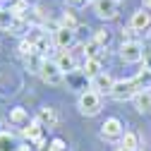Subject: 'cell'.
Listing matches in <instances>:
<instances>
[{
	"label": "cell",
	"mask_w": 151,
	"mask_h": 151,
	"mask_svg": "<svg viewBox=\"0 0 151 151\" xmlns=\"http://www.w3.org/2000/svg\"><path fill=\"white\" fill-rule=\"evenodd\" d=\"M46 60H48V58H43L41 53H36V55H29V58H24V65H27V70H29L31 74H41Z\"/></svg>",
	"instance_id": "cell-14"
},
{
	"label": "cell",
	"mask_w": 151,
	"mask_h": 151,
	"mask_svg": "<svg viewBox=\"0 0 151 151\" xmlns=\"http://www.w3.org/2000/svg\"><path fill=\"white\" fill-rule=\"evenodd\" d=\"M0 10H3V5H0Z\"/></svg>",
	"instance_id": "cell-33"
},
{
	"label": "cell",
	"mask_w": 151,
	"mask_h": 151,
	"mask_svg": "<svg viewBox=\"0 0 151 151\" xmlns=\"http://www.w3.org/2000/svg\"><path fill=\"white\" fill-rule=\"evenodd\" d=\"M10 122L14 125V127H29L31 125V120H29V113L24 110V108H12L10 110Z\"/></svg>",
	"instance_id": "cell-12"
},
{
	"label": "cell",
	"mask_w": 151,
	"mask_h": 151,
	"mask_svg": "<svg viewBox=\"0 0 151 151\" xmlns=\"http://www.w3.org/2000/svg\"><path fill=\"white\" fill-rule=\"evenodd\" d=\"M84 77H89V79H93L96 74H101V60L99 58H86L84 60Z\"/></svg>",
	"instance_id": "cell-17"
},
{
	"label": "cell",
	"mask_w": 151,
	"mask_h": 151,
	"mask_svg": "<svg viewBox=\"0 0 151 151\" xmlns=\"http://www.w3.org/2000/svg\"><path fill=\"white\" fill-rule=\"evenodd\" d=\"M113 86H115V79H113L108 72H101V74H96V77L91 79V91H96L99 96H103V93H110Z\"/></svg>",
	"instance_id": "cell-9"
},
{
	"label": "cell",
	"mask_w": 151,
	"mask_h": 151,
	"mask_svg": "<svg viewBox=\"0 0 151 151\" xmlns=\"http://www.w3.org/2000/svg\"><path fill=\"white\" fill-rule=\"evenodd\" d=\"M58 67L63 70V74H72V72H77V63H74V58L67 53V50H63L60 55H58Z\"/></svg>",
	"instance_id": "cell-13"
},
{
	"label": "cell",
	"mask_w": 151,
	"mask_h": 151,
	"mask_svg": "<svg viewBox=\"0 0 151 151\" xmlns=\"http://www.w3.org/2000/svg\"><path fill=\"white\" fill-rule=\"evenodd\" d=\"M137 34H139V31L129 29V27H127V29H122V36H125V41H137Z\"/></svg>",
	"instance_id": "cell-26"
},
{
	"label": "cell",
	"mask_w": 151,
	"mask_h": 151,
	"mask_svg": "<svg viewBox=\"0 0 151 151\" xmlns=\"http://www.w3.org/2000/svg\"><path fill=\"white\" fill-rule=\"evenodd\" d=\"M86 3H89V0H67V5H70V7H74V10L86 7Z\"/></svg>",
	"instance_id": "cell-28"
},
{
	"label": "cell",
	"mask_w": 151,
	"mask_h": 151,
	"mask_svg": "<svg viewBox=\"0 0 151 151\" xmlns=\"http://www.w3.org/2000/svg\"><path fill=\"white\" fill-rule=\"evenodd\" d=\"M10 10H12V14L17 17V19H29V12H31V7H29L27 0H17Z\"/></svg>",
	"instance_id": "cell-20"
},
{
	"label": "cell",
	"mask_w": 151,
	"mask_h": 151,
	"mask_svg": "<svg viewBox=\"0 0 151 151\" xmlns=\"http://www.w3.org/2000/svg\"><path fill=\"white\" fill-rule=\"evenodd\" d=\"M14 22H17V17L12 14L10 7H3V10H0V29H3V31H12Z\"/></svg>",
	"instance_id": "cell-18"
},
{
	"label": "cell",
	"mask_w": 151,
	"mask_h": 151,
	"mask_svg": "<svg viewBox=\"0 0 151 151\" xmlns=\"http://www.w3.org/2000/svg\"><path fill=\"white\" fill-rule=\"evenodd\" d=\"M139 91H142V89H139V84H137L134 79H122V82H115L110 96L115 99V101H132Z\"/></svg>",
	"instance_id": "cell-2"
},
{
	"label": "cell",
	"mask_w": 151,
	"mask_h": 151,
	"mask_svg": "<svg viewBox=\"0 0 151 151\" xmlns=\"http://www.w3.org/2000/svg\"><path fill=\"white\" fill-rule=\"evenodd\" d=\"M120 58L125 63H142L144 60V46H142V41H122Z\"/></svg>",
	"instance_id": "cell-4"
},
{
	"label": "cell",
	"mask_w": 151,
	"mask_h": 151,
	"mask_svg": "<svg viewBox=\"0 0 151 151\" xmlns=\"http://www.w3.org/2000/svg\"><path fill=\"white\" fill-rule=\"evenodd\" d=\"M115 151H132V149H125V146H118Z\"/></svg>",
	"instance_id": "cell-31"
},
{
	"label": "cell",
	"mask_w": 151,
	"mask_h": 151,
	"mask_svg": "<svg viewBox=\"0 0 151 151\" xmlns=\"http://www.w3.org/2000/svg\"><path fill=\"white\" fill-rule=\"evenodd\" d=\"M39 50H36V43L31 39H22L19 41V55L22 58H29V55H36Z\"/></svg>",
	"instance_id": "cell-22"
},
{
	"label": "cell",
	"mask_w": 151,
	"mask_h": 151,
	"mask_svg": "<svg viewBox=\"0 0 151 151\" xmlns=\"http://www.w3.org/2000/svg\"><path fill=\"white\" fill-rule=\"evenodd\" d=\"M93 12L99 19H115L118 17V0H93Z\"/></svg>",
	"instance_id": "cell-7"
},
{
	"label": "cell",
	"mask_w": 151,
	"mask_h": 151,
	"mask_svg": "<svg viewBox=\"0 0 151 151\" xmlns=\"http://www.w3.org/2000/svg\"><path fill=\"white\" fill-rule=\"evenodd\" d=\"M27 22H29V19H17V22H14V27H12V31H10V34H17V36H22V34H24V31H27Z\"/></svg>",
	"instance_id": "cell-25"
},
{
	"label": "cell",
	"mask_w": 151,
	"mask_h": 151,
	"mask_svg": "<svg viewBox=\"0 0 151 151\" xmlns=\"http://www.w3.org/2000/svg\"><path fill=\"white\" fill-rule=\"evenodd\" d=\"M77 108H79L82 115L93 118V115H99V113H101L103 103H101V96H99L96 91H84L82 96H79V101H77Z\"/></svg>",
	"instance_id": "cell-1"
},
{
	"label": "cell",
	"mask_w": 151,
	"mask_h": 151,
	"mask_svg": "<svg viewBox=\"0 0 151 151\" xmlns=\"http://www.w3.org/2000/svg\"><path fill=\"white\" fill-rule=\"evenodd\" d=\"M132 103H134V108L139 113H151V91H139L132 99Z\"/></svg>",
	"instance_id": "cell-15"
},
{
	"label": "cell",
	"mask_w": 151,
	"mask_h": 151,
	"mask_svg": "<svg viewBox=\"0 0 151 151\" xmlns=\"http://www.w3.org/2000/svg\"><path fill=\"white\" fill-rule=\"evenodd\" d=\"M36 120H39L43 127H55L58 125V113H55V108H50V106H43L39 113H36Z\"/></svg>",
	"instance_id": "cell-11"
},
{
	"label": "cell",
	"mask_w": 151,
	"mask_h": 151,
	"mask_svg": "<svg viewBox=\"0 0 151 151\" xmlns=\"http://www.w3.org/2000/svg\"><path fill=\"white\" fill-rule=\"evenodd\" d=\"M17 151H34V149H31V142H24V144H19V149H17Z\"/></svg>",
	"instance_id": "cell-29"
},
{
	"label": "cell",
	"mask_w": 151,
	"mask_h": 151,
	"mask_svg": "<svg viewBox=\"0 0 151 151\" xmlns=\"http://www.w3.org/2000/svg\"><path fill=\"white\" fill-rule=\"evenodd\" d=\"M93 39H96V41H99V43L106 48V46H108V41H110V34H108L106 29H99L96 34H93Z\"/></svg>",
	"instance_id": "cell-24"
},
{
	"label": "cell",
	"mask_w": 151,
	"mask_h": 151,
	"mask_svg": "<svg viewBox=\"0 0 151 151\" xmlns=\"http://www.w3.org/2000/svg\"><path fill=\"white\" fill-rule=\"evenodd\" d=\"M60 27H65V29H74V31L79 29V27H77V19H74V14H72V12H65V14H63Z\"/></svg>",
	"instance_id": "cell-23"
},
{
	"label": "cell",
	"mask_w": 151,
	"mask_h": 151,
	"mask_svg": "<svg viewBox=\"0 0 151 151\" xmlns=\"http://www.w3.org/2000/svg\"><path fill=\"white\" fill-rule=\"evenodd\" d=\"M53 41H55L58 48L67 50V48L74 46V41H77V31H74V29H65V27H58V29L53 31Z\"/></svg>",
	"instance_id": "cell-8"
},
{
	"label": "cell",
	"mask_w": 151,
	"mask_h": 151,
	"mask_svg": "<svg viewBox=\"0 0 151 151\" xmlns=\"http://www.w3.org/2000/svg\"><path fill=\"white\" fill-rule=\"evenodd\" d=\"M103 50H106V48H103L96 39H91V41H86V43H84V55H86V58H99V60H101Z\"/></svg>",
	"instance_id": "cell-19"
},
{
	"label": "cell",
	"mask_w": 151,
	"mask_h": 151,
	"mask_svg": "<svg viewBox=\"0 0 151 151\" xmlns=\"http://www.w3.org/2000/svg\"><path fill=\"white\" fill-rule=\"evenodd\" d=\"M19 149V142L12 132H0V151H17Z\"/></svg>",
	"instance_id": "cell-16"
},
{
	"label": "cell",
	"mask_w": 151,
	"mask_h": 151,
	"mask_svg": "<svg viewBox=\"0 0 151 151\" xmlns=\"http://www.w3.org/2000/svg\"><path fill=\"white\" fill-rule=\"evenodd\" d=\"M122 122L118 118H108L103 125H101V137L108 139V142H122Z\"/></svg>",
	"instance_id": "cell-5"
},
{
	"label": "cell",
	"mask_w": 151,
	"mask_h": 151,
	"mask_svg": "<svg viewBox=\"0 0 151 151\" xmlns=\"http://www.w3.org/2000/svg\"><path fill=\"white\" fill-rule=\"evenodd\" d=\"M151 27V12H146L144 7L132 12V19H129V29H134L139 34H146V29Z\"/></svg>",
	"instance_id": "cell-10"
},
{
	"label": "cell",
	"mask_w": 151,
	"mask_h": 151,
	"mask_svg": "<svg viewBox=\"0 0 151 151\" xmlns=\"http://www.w3.org/2000/svg\"><path fill=\"white\" fill-rule=\"evenodd\" d=\"M48 149H50V151H65V142H63V139H53Z\"/></svg>",
	"instance_id": "cell-27"
},
{
	"label": "cell",
	"mask_w": 151,
	"mask_h": 151,
	"mask_svg": "<svg viewBox=\"0 0 151 151\" xmlns=\"http://www.w3.org/2000/svg\"><path fill=\"white\" fill-rule=\"evenodd\" d=\"M43 151H50V149H48V146H46V149H43Z\"/></svg>",
	"instance_id": "cell-32"
},
{
	"label": "cell",
	"mask_w": 151,
	"mask_h": 151,
	"mask_svg": "<svg viewBox=\"0 0 151 151\" xmlns=\"http://www.w3.org/2000/svg\"><path fill=\"white\" fill-rule=\"evenodd\" d=\"M144 5H146V10H151V0H144Z\"/></svg>",
	"instance_id": "cell-30"
},
{
	"label": "cell",
	"mask_w": 151,
	"mask_h": 151,
	"mask_svg": "<svg viewBox=\"0 0 151 151\" xmlns=\"http://www.w3.org/2000/svg\"><path fill=\"white\" fill-rule=\"evenodd\" d=\"M39 77H41L48 86H60V84L65 82V74H63V70L58 67L55 60H46V65H43V70H41Z\"/></svg>",
	"instance_id": "cell-3"
},
{
	"label": "cell",
	"mask_w": 151,
	"mask_h": 151,
	"mask_svg": "<svg viewBox=\"0 0 151 151\" xmlns=\"http://www.w3.org/2000/svg\"><path fill=\"white\" fill-rule=\"evenodd\" d=\"M120 146L132 149V151H139V134H137V132H125V134H122V142H120Z\"/></svg>",
	"instance_id": "cell-21"
},
{
	"label": "cell",
	"mask_w": 151,
	"mask_h": 151,
	"mask_svg": "<svg viewBox=\"0 0 151 151\" xmlns=\"http://www.w3.org/2000/svg\"><path fill=\"white\" fill-rule=\"evenodd\" d=\"M22 134H24V139H27V142H31L34 146H39L41 151L46 149V142H43V125L36 120V118L31 120V125H29V127H24V129H22Z\"/></svg>",
	"instance_id": "cell-6"
}]
</instances>
